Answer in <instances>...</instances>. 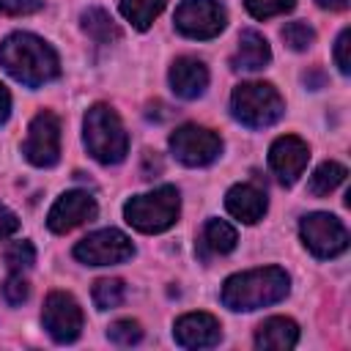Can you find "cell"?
I'll return each mask as SVG.
<instances>
[{
    "label": "cell",
    "instance_id": "3",
    "mask_svg": "<svg viewBox=\"0 0 351 351\" xmlns=\"http://www.w3.org/2000/svg\"><path fill=\"white\" fill-rule=\"evenodd\" d=\"M82 140L88 154L101 165H118L129 154V134L118 118V112L110 104H93L85 112L82 123Z\"/></svg>",
    "mask_w": 351,
    "mask_h": 351
},
{
    "label": "cell",
    "instance_id": "31",
    "mask_svg": "<svg viewBox=\"0 0 351 351\" xmlns=\"http://www.w3.org/2000/svg\"><path fill=\"white\" fill-rule=\"evenodd\" d=\"M16 228H19L16 214L0 203V239H5V236H11V233H16Z\"/></svg>",
    "mask_w": 351,
    "mask_h": 351
},
{
    "label": "cell",
    "instance_id": "4",
    "mask_svg": "<svg viewBox=\"0 0 351 351\" xmlns=\"http://www.w3.org/2000/svg\"><path fill=\"white\" fill-rule=\"evenodd\" d=\"M285 112V101L269 82H241L230 93V115L247 129H266Z\"/></svg>",
    "mask_w": 351,
    "mask_h": 351
},
{
    "label": "cell",
    "instance_id": "28",
    "mask_svg": "<svg viewBox=\"0 0 351 351\" xmlns=\"http://www.w3.org/2000/svg\"><path fill=\"white\" fill-rule=\"evenodd\" d=\"M27 296H30V285H27V280L22 277V274H8L5 277V282H3V299L8 302V304H14V307H19L22 302H27Z\"/></svg>",
    "mask_w": 351,
    "mask_h": 351
},
{
    "label": "cell",
    "instance_id": "16",
    "mask_svg": "<svg viewBox=\"0 0 351 351\" xmlns=\"http://www.w3.org/2000/svg\"><path fill=\"white\" fill-rule=\"evenodd\" d=\"M225 208L239 222L255 225L258 219H263V214L269 208V200H266V192L258 189L255 184H236L225 195Z\"/></svg>",
    "mask_w": 351,
    "mask_h": 351
},
{
    "label": "cell",
    "instance_id": "20",
    "mask_svg": "<svg viewBox=\"0 0 351 351\" xmlns=\"http://www.w3.org/2000/svg\"><path fill=\"white\" fill-rule=\"evenodd\" d=\"M346 176H348V170H346L340 162H321V165L313 170L310 181H307V189H310V195H315V197H326V195H332V192L346 181Z\"/></svg>",
    "mask_w": 351,
    "mask_h": 351
},
{
    "label": "cell",
    "instance_id": "19",
    "mask_svg": "<svg viewBox=\"0 0 351 351\" xmlns=\"http://www.w3.org/2000/svg\"><path fill=\"white\" fill-rule=\"evenodd\" d=\"M236 230L233 225H228L225 219H208L203 225V233H200V250L211 252V255H228L236 250Z\"/></svg>",
    "mask_w": 351,
    "mask_h": 351
},
{
    "label": "cell",
    "instance_id": "33",
    "mask_svg": "<svg viewBox=\"0 0 351 351\" xmlns=\"http://www.w3.org/2000/svg\"><path fill=\"white\" fill-rule=\"evenodd\" d=\"M321 8H329V11H346L348 0H315Z\"/></svg>",
    "mask_w": 351,
    "mask_h": 351
},
{
    "label": "cell",
    "instance_id": "21",
    "mask_svg": "<svg viewBox=\"0 0 351 351\" xmlns=\"http://www.w3.org/2000/svg\"><path fill=\"white\" fill-rule=\"evenodd\" d=\"M167 0H121V14L126 22H132V27L137 30H148L151 22L165 11Z\"/></svg>",
    "mask_w": 351,
    "mask_h": 351
},
{
    "label": "cell",
    "instance_id": "2",
    "mask_svg": "<svg viewBox=\"0 0 351 351\" xmlns=\"http://www.w3.org/2000/svg\"><path fill=\"white\" fill-rule=\"evenodd\" d=\"M291 291V280L280 266H263L239 271L222 285V304L236 313H250L258 307L277 304Z\"/></svg>",
    "mask_w": 351,
    "mask_h": 351
},
{
    "label": "cell",
    "instance_id": "22",
    "mask_svg": "<svg viewBox=\"0 0 351 351\" xmlns=\"http://www.w3.org/2000/svg\"><path fill=\"white\" fill-rule=\"evenodd\" d=\"M82 30L99 41V44H110V41H118L121 38V30L118 25L112 22V16L104 11V8H88L82 14Z\"/></svg>",
    "mask_w": 351,
    "mask_h": 351
},
{
    "label": "cell",
    "instance_id": "1",
    "mask_svg": "<svg viewBox=\"0 0 351 351\" xmlns=\"http://www.w3.org/2000/svg\"><path fill=\"white\" fill-rule=\"evenodd\" d=\"M0 66L27 88H41L60 77L58 52L44 38L22 30L0 41Z\"/></svg>",
    "mask_w": 351,
    "mask_h": 351
},
{
    "label": "cell",
    "instance_id": "15",
    "mask_svg": "<svg viewBox=\"0 0 351 351\" xmlns=\"http://www.w3.org/2000/svg\"><path fill=\"white\" fill-rule=\"evenodd\" d=\"M170 88L178 99H197L208 88V69L192 55H181L170 66Z\"/></svg>",
    "mask_w": 351,
    "mask_h": 351
},
{
    "label": "cell",
    "instance_id": "32",
    "mask_svg": "<svg viewBox=\"0 0 351 351\" xmlns=\"http://www.w3.org/2000/svg\"><path fill=\"white\" fill-rule=\"evenodd\" d=\"M8 115H11V93H8V88L0 82V123H5Z\"/></svg>",
    "mask_w": 351,
    "mask_h": 351
},
{
    "label": "cell",
    "instance_id": "7",
    "mask_svg": "<svg viewBox=\"0 0 351 351\" xmlns=\"http://www.w3.org/2000/svg\"><path fill=\"white\" fill-rule=\"evenodd\" d=\"M176 30L186 38H214L225 30L228 25V14L225 5L219 0H181V5L176 8Z\"/></svg>",
    "mask_w": 351,
    "mask_h": 351
},
{
    "label": "cell",
    "instance_id": "27",
    "mask_svg": "<svg viewBox=\"0 0 351 351\" xmlns=\"http://www.w3.org/2000/svg\"><path fill=\"white\" fill-rule=\"evenodd\" d=\"M244 5L255 19H269L277 14H288L296 5V0H244Z\"/></svg>",
    "mask_w": 351,
    "mask_h": 351
},
{
    "label": "cell",
    "instance_id": "17",
    "mask_svg": "<svg viewBox=\"0 0 351 351\" xmlns=\"http://www.w3.org/2000/svg\"><path fill=\"white\" fill-rule=\"evenodd\" d=\"M269 60H271L269 41L258 30H252V27L241 30L239 33V47H236V55H233L230 66L236 71H261Z\"/></svg>",
    "mask_w": 351,
    "mask_h": 351
},
{
    "label": "cell",
    "instance_id": "10",
    "mask_svg": "<svg viewBox=\"0 0 351 351\" xmlns=\"http://www.w3.org/2000/svg\"><path fill=\"white\" fill-rule=\"evenodd\" d=\"M22 154L36 167L58 165V159H60V118L55 112L41 110L33 115L25 143H22Z\"/></svg>",
    "mask_w": 351,
    "mask_h": 351
},
{
    "label": "cell",
    "instance_id": "18",
    "mask_svg": "<svg viewBox=\"0 0 351 351\" xmlns=\"http://www.w3.org/2000/svg\"><path fill=\"white\" fill-rule=\"evenodd\" d=\"M299 340V326L296 321L285 318V315H274V318H266L258 332H255V346L258 348H271V351H285V348H293Z\"/></svg>",
    "mask_w": 351,
    "mask_h": 351
},
{
    "label": "cell",
    "instance_id": "30",
    "mask_svg": "<svg viewBox=\"0 0 351 351\" xmlns=\"http://www.w3.org/2000/svg\"><path fill=\"white\" fill-rule=\"evenodd\" d=\"M348 41H351V30L343 27L337 41H335V63L340 69V74H348L351 71V63H348Z\"/></svg>",
    "mask_w": 351,
    "mask_h": 351
},
{
    "label": "cell",
    "instance_id": "14",
    "mask_svg": "<svg viewBox=\"0 0 351 351\" xmlns=\"http://www.w3.org/2000/svg\"><path fill=\"white\" fill-rule=\"evenodd\" d=\"M173 337L181 348H211L222 337V326L211 313H186L176 321Z\"/></svg>",
    "mask_w": 351,
    "mask_h": 351
},
{
    "label": "cell",
    "instance_id": "9",
    "mask_svg": "<svg viewBox=\"0 0 351 351\" xmlns=\"http://www.w3.org/2000/svg\"><path fill=\"white\" fill-rule=\"evenodd\" d=\"M132 255H134L132 239L115 228L93 230L74 244V258L88 266H112V263L129 261Z\"/></svg>",
    "mask_w": 351,
    "mask_h": 351
},
{
    "label": "cell",
    "instance_id": "25",
    "mask_svg": "<svg viewBox=\"0 0 351 351\" xmlns=\"http://www.w3.org/2000/svg\"><path fill=\"white\" fill-rule=\"evenodd\" d=\"M282 41L293 49V52H304L313 41H315V30L307 22H288L282 27Z\"/></svg>",
    "mask_w": 351,
    "mask_h": 351
},
{
    "label": "cell",
    "instance_id": "29",
    "mask_svg": "<svg viewBox=\"0 0 351 351\" xmlns=\"http://www.w3.org/2000/svg\"><path fill=\"white\" fill-rule=\"evenodd\" d=\"M41 8H44L41 0H0V14L5 16H27Z\"/></svg>",
    "mask_w": 351,
    "mask_h": 351
},
{
    "label": "cell",
    "instance_id": "11",
    "mask_svg": "<svg viewBox=\"0 0 351 351\" xmlns=\"http://www.w3.org/2000/svg\"><path fill=\"white\" fill-rule=\"evenodd\" d=\"M41 324L55 343H74L82 332V310L66 291H52L41 310Z\"/></svg>",
    "mask_w": 351,
    "mask_h": 351
},
{
    "label": "cell",
    "instance_id": "6",
    "mask_svg": "<svg viewBox=\"0 0 351 351\" xmlns=\"http://www.w3.org/2000/svg\"><path fill=\"white\" fill-rule=\"evenodd\" d=\"M299 236L315 258H337L340 252L348 250L346 225L335 214H326V211H313V214L302 217Z\"/></svg>",
    "mask_w": 351,
    "mask_h": 351
},
{
    "label": "cell",
    "instance_id": "5",
    "mask_svg": "<svg viewBox=\"0 0 351 351\" xmlns=\"http://www.w3.org/2000/svg\"><path fill=\"white\" fill-rule=\"evenodd\" d=\"M181 214V195L176 186H159L145 195H134L123 206L126 222L140 233H162L176 225Z\"/></svg>",
    "mask_w": 351,
    "mask_h": 351
},
{
    "label": "cell",
    "instance_id": "12",
    "mask_svg": "<svg viewBox=\"0 0 351 351\" xmlns=\"http://www.w3.org/2000/svg\"><path fill=\"white\" fill-rule=\"evenodd\" d=\"M307 162H310V145L296 134H282L269 148V167L277 176V181L285 186L299 181Z\"/></svg>",
    "mask_w": 351,
    "mask_h": 351
},
{
    "label": "cell",
    "instance_id": "24",
    "mask_svg": "<svg viewBox=\"0 0 351 351\" xmlns=\"http://www.w3.org/2000/svg\"><path fill=\"white\" fill-rule=\"evenodd\" d=\"M107 340L115 343V346H134L143 340V326L132 318H118L110 324L107 329Z\"/></svg>",
    "mask_w": 351,
    "mask_h": 351
},
{
    "label": "cell",
    "instance_id": "13",
    "mask_svg": "<svg viewBox=\"0 0 351 351\" xmlns=\"http://www.w3.org/2000/svg\"><path fill=\"white\" fill-rule=\"evenodd\" d=\"M96 214H99L96 200L82 189H71V192H63L52 203V208L47 214V228L52 233H69V230L90 222Z\"/></svg>",
    "mask_w": 351,
    "mask_h": 351
},
{
    "label": "cell",
    "instance_id": "23",
    "mask_svg": "<svg viewBox=\"0 0 351 351\" xmlns=\"http://www.w3.org/2000/svg\"><path fill=\"white\" fill-rule=\"evenodd\" d=\"M123 296H126V285H123V280H118V277H101V280L93 282V304H96L99 310H112V307H118V304L123 302Z\"/></svg>",
    "mask_w": 351,
    "mask_h": 351
},
{
    "label": "cell",
    "instance_id": "26",
    "mask_svg": "<svg viewBox=\"0 0 351 351\" xmlns=\"http://www.w3.org/2000/svg\"><path fill=\"white\" fill-rule=\"evenodd\" d=\"M5 263L8 269L14 271H22V269H30L36 263V250L30 241H14L5 247Z\"/></svg>",
    "mask_w": 351,
    "mask_h": 351
},
{
    "label": "cell",
    "instance_id": "8",
    "mask_svg": "<svg viewBox=\"0 0 351 351\" xmlns=\"http://www.w3.org/2000/svg\"><path fill=\"white\" fill-rule=\"evenodd\" d=\"M170 151L186 167H206L222 154V140L206 126L184 123L170 134Z\"/></svg>",
    "mask_w": 351,
    "mask_h": 351
}]
</instances>
